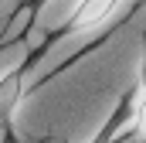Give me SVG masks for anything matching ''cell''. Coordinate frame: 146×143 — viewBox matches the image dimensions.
I'll use <instances>...</instances> for the list:
<instances>
[{
	"label": "cell",
	"instance_id": "6da1fadb",
	"mask_svg": "<svg viewBox=\"0 0 146 143\" xmlns=\"http://www.w3.org/2000/svg\"><path fill=\"white\" fill-rule=\"evenodd\" d=\"M44 55L31 48L17 65H10L7 72H0V140L3 143H17V112L24 106V99L34 89V68Z\"/></svg>",
	"mask_w": 146,
	"mask_h": 143
},
{
	"label": "cell",
	"instance_id": "7a4b0ae2",
	"mask_svg": "<svg viewBox=\"0 0 146 143\" xmlns=\"http://www.w3.org/2000/svg\"><path fill=\"white\" fill-rule=\"evenodd\" d=\"M129 0H75V7L68 10V17L54 27V31H48L44 41L37 44V51L41 55H48L58 41H65V37H75V34H88V31H99V27H112V21L119 17V10L126 7Z\"/></svg>",
	"mask_w": 146,
	"mask_h": 143
},
{
	"label": "cell",
	"instance_id": "3957f363",
	"mask_svg": "<svg viewBox=\"0 0 146 143\" xmlns=\"http://www.w3.org/2000/svg\"><path fill=\"white\" fill-rule=\"evenodd\" d=\"M129 119H133V89L119 99V106L106 116V123L92 133L88 143H122L129 136V133H126V130H129Z\"/></svg>",
	"mask_w": 146,
	"mask_h": 143
},
{
	"label": "cell",
	"instance_id": "277c9868",
	"mask_svg": "<svg viewBox=\"0 0 146 143\" xmlns=\"http://www.w3.org/2000/svg\"><path fill=\"white\" fill-rule=\"evenodd\" d=\"M133 99L146 106V55H143V61H139V68H136V85H133Z\"/></svg>",
	"mask_w": 146,
	"mask_h": 143
},
{
	"label": "cell",
	"instance_id": "5b68a950",
	"mask_svg": "<svg viewBox=\"0 0 146 143\" xmlns=\"http://www.w3.org/2000/svg\"><path fill=\"white\" fill-rule=\"evenodd\" d=\"M44 3H48V0H21V7H17V10H27V14H31V24H34L37 10H41Z\"/></svg>",
	"mask_w": 146,
	"mask_h": 143
},
{
	"label": "cell",
	"instance_id": "8992f818",
	"mask_svg": "<svg viewBox=\"0 0 146 143\" xmlns=\"http://www.w3.org/2000/svg\"><path fill=\"white\" fill-rule=\"evenodd\" d=\"M0 143H3V140H0Z\"/></svg>",
	"mask_w": 146,
	"mask_h": 143
}]
</instances>
